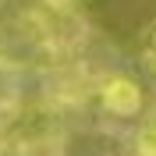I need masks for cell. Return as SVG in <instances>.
<instances>
[{
	"mask_svg": "<svg viewBox=\"0 0 156 156\" xmlns=\"http://www.w3.org/2000/svg\"><path fill=\"white\" fill-rule=\"evenodd\" d=\"M99 103L114 117H135L142 110V85L128 75H110L99 85Z\"/></svg>",
	"mask_w": 156,
	"mask_h": 156,
	"instance_id": "6da1fadb",
	"label": "cell"
},
{
	"mask_svg": "<svg viewBox=\"0 0 156 156\" xmlns=\"http://www.w3.org/2000/svg\"><path fill=\"white\" fill-rule=\"evenodd\" d=\"M135 156H156V121L138 128L135 135Z\"/></svg>",
	"mask_w": 156,
	"mask_h": 156,
	"instance_id": "7a4b0ae2",
	"label": "cell"
},
{
	"mask_svg": "<svg viewBox=\"0 0 156 156\" xmlns=\"http://www.w3.org/2000/svg\"><path fill=\"white\" fill-rule=\"evenodd\" d=\"M142 53H146V60L156 68V21L142 32Z\"/></svg>",
	"mask_w": 156,
	"mask_h": 156,
	"instance_id": "3957f363",
	"label": "cell"
},
{
	"mask_svg": "<svg viewBox=\"0 0 156 156\" xmlns=\"http://www.w3.org/2000/svg\"><path fill=\"white\" fill-rule=\"evenodd\" d=\"M57 4H60V0H57Z\"/></svg>",
	"mask_w": 156,
	"mask_h": 156,
	"instance_id": "277c9868",
	"label": "cell"
}]
</instances>
